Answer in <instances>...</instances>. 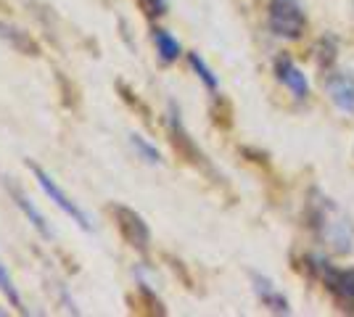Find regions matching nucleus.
Masks as SVG:
<instances>
[{
  "label": "nucleus",
  "mask_w": 354,
  "mask_h": 317,
  "mask_svg": "<svg viewBox=\"0 0 354 317\" xmlns=\"http://www.w3.org/2000/svg\"><path fill=\"white\" fill-rule=\"evenodd\" d=\"M310 220L317 233V238L333 251V254H349L354 249V230L352 220L330 201V198L315 193L310 201Z\"/></svg>",
  "instance_id": "nucleus-1"
},
{
  "label": "nucleus",
  "mask_w": 354,
  "mask_h": 317,
  "mask_svg": "<svg viewBox=\"0 0 354 317\" xmlns=\"http://www.w3.org/2000/svg\"><path fill=\"white\" fill-rule=\"evenodd\" d=\"M267 24L275 37L299 40L307 30V14L301 0H270L267 6Z\"/></svg>",
  "instance_id": "nucleus-2"
},
{
  "label": "nucleus",
  "mask_w": 354,
  "mask_h": 317,
  "mask_svg": "<svg viewBox=\"0 0 354 317\" xmlns=\"http://www.w3.org/2000/svg\"><path fill=\"white\" fill-rule=\"evenodd\" d=\"M27 166L32 169V175H35V180H37V185H40V191H43L45 196L50 198V204H56V206H59V209L64 211V214H66L72 222H77V225L82 227V230H88V233H90V230H93V222H90L88 211L82 209V206H80L74 198L66 196V191H64L59 182L53 180V177H50V175H48V172H45L40 164H35V162H27Z\"/></svg>",
  "instance_id": "nucleus-3"
},
{
  "label": "nucleus",
  "mask_w": 354,
  "mask_h": 317,
  "mask_svg": "<svg viewBox=\"0 0 354 317\" xmlns=\"http://www.w3.org/2000/svg\"><path fill=\"white\" fill-rule=\"evenodd\" d=\"M310 270L325 283V288L339 299L346 309H354V270L352 267H330L323 257H307Z\"/></svg>",
  "instance_id": "nucleus-4"
},
{
  "label": "nucleus",
  "mask_w": 354,
  "mask_h": 317,
  "mask_svg": "<svg viewBox=\"0 0 354 317\" xmlns=\"http://www.w3.org/2000/svg\"><path fill=\"white\" fill-rule=\"evenodd\" d=\"M111 214L117 222L122 238L130 243L138 251H148L151 246V227L146 225V220L138 214L135 209L124 206V204H111Z\"/></svg>",
  "instance_id": "nucleus-5"
},
{
  "label": "nucleus",
  "mask_w": 354,
  "mask_h": 317,
  "mask_svg": "<svg viewBox=\"0 0 354 317\" xmlns=\"http://www.w3.org/2000/svg\"><path fill=\"white\" fill-rule=\"evenodd\" d=\"M325 93L336 108L344 114H354V75L349 72H330L325 79Z\"/></svg>",
  "instance_id": "nucleus-6"
},
{
  "label": "nucleus",
  "mask_w": 354,
  "mask_h": 317,
  "mask_svg": "<svg viewBox=\"0 0 354 317\" xmlns=\"http://www.w3.org/2000/svg\"><path fill=\"white\" fill-rule=\"evenodd\" d=\"M275 75H278V79L288 88V93H294L299 101H304V98L310 95L307 77H304V72L296 66L291 56H286V53L278 56V61H275Z\"/></svg>",
  "instance_id": "nucleus-7"
},
{
  "label": "nucleus",
  "mask_w": 354,
  "mask_h": 317,
  "mask_svg": "<svg viewBox=\"0 0 354 317\" xmlns=\"http://www.w3.org/2000/svg\"><path fill=\"white\" fill-rule=\"evenodd\" d=\"M251 280H254V291H257L259 302L265 304L270 312H275V315H291V304H288V299L283 296L278 288L272 286V280H267L265 275H259V272H254Z\"/></svg>",
  "instance_id": "nucleus-8"
},
{
  "label": "nucleus",
  "mask_w": 354,
  "mask_h": 317,
  "mask_svg": "<svg viewBox=\"0 0 354 317\" xmlns=\"http://www.w3.org/2000/svg\"><path fill=\"white\" fill-rule=\"evenodd\" d=\"M167 124H169V135H172V143L175 148L183 156H191V162H201V151L196 148V143L191 140L185 124L180 119V111L175 108V104H169V114H167Z\"/></svg>",
  "instance_id": "nucleus-9"
},
{
  "label": "nucleus",
  "mask_w": 354,
  "mask_h": 317,
  "mask_svg": "<svg viewBox=\"0 0 354 317\" xmlns=\"http://www.w3.org/2000/svg\"><path fill=\"white\" fill-rule=\"evenodd\" d=\"M8 193H11V198H14L16 206L21 209V214H24V217L32 222V227H35V230L43 236L45 241H50V238H53V230H50V225H48V220H45L43 211L37 209V206H35V204H32L30 198L24 196V193H21L16 185H8Z\"/></svg>",
  "instance_id": "nucleus-10"
},
{
  "label": "nucleus",
  "mask_w": 354,
  "mask_h": 317,
  "mask_svg": "<svg viewBox=\"0 0 354 317\" xmlns=\"http://www.w3.org/2000/svg\"><path fill=\"white\" fill-rule=\"evenodd\" d=\"M0 37L14 48V50L24 53V56H40V48H37V43L30 37V32L19 30V27L8 24V21H0Z\"/></svg>",
  "instance_id": "nucleus-11"
},
{
  "label": "nucleus",
  "mask_w": 354,
  "mask_h": 317,
  "mask_svg": "<svg viewBox=\"0 0 354 317\" xmlns=\"http://www.w3.org/2000/svg\"><path fill=\"white\" fill-rule=\"evenodd\" d=\"M151 37H153L156 53H159V59H162L164 64H172V61L180 59L183 48H180V43H177V37H172V32H167L164 27H153Z\"/></svg>",
  "instance_id": "nucleus-12"
},
{
  "label": "nucleus",
  "mask_w": 354,
  "mask_h": 317,
  "mask_svg": "<svg viewBox=\"0 0 354 317\" xmlns=\"http://www.w3.org/2000/svg\"><path fill=\"white\" fill-rule=\"evenodd\" d=\"M0 294L8 299V304L11 307H16L19 312H27L24 309V302H21V296H19V288H16L14 278H11V272H8V267L3 265V259H0Z\"/></svg>",
  "instance_id": "nucleus-13"
},
{
  "label": "nucleus",
  "mask_w": 354,
  "mask_h": 317,
  "mask_svg": "<svg viewBox=\"0 0 354 317\" xmlns=\"http://www.w3.org/2000/svg\"><path fill=\"white\" fill-rule=\"evenodd\" d=\"M130 146H133L135 153H138L146 164H162V153H159V148H156L153 143H148L143 135L133 133V135H130Z\"/></svg>",
  "instance_id": "nucleus-14"
},
{
  "label": "nucleus",
  "mask_w": 354,
  "mask_h": 317,
  "mask_svg": "<svg viewBox=\"0 0 354 317\" xmlns=\"http://www.w3.org/2000/svg\"><path fill=\"white\" fill-rule=\"evenodd\" d=\"M188 64H191V69L196 72V75H198V79L207 85L209 90L217 93V88H220V79H217V77H214V72H212V69L207 66V61L201 59L198 53H188Z\"/></svg>",
  "instance_id": "nucleus-15"
},
{
  "label": "nucleus",
  "mask_w": 354,
  "mask_h": 317,
  "mask_svg": "<svg viewBox=\"0 0 354 317\" xmlns=\"http://www.w3.org/2000/svg\"><path fill=\"white\" fill-rule=\"evenodd\" d=\"M138 3H140V8H143L148 16L167 14V0H138Z\"/></svg>",
  "instance_id": "nucleus-16"
}]
</instances>
